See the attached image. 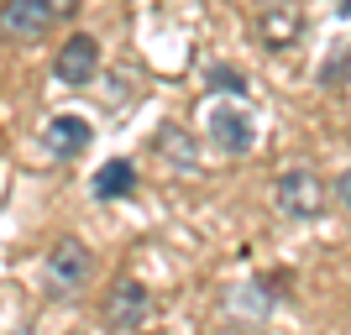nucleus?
I'll list each match as a JSON object with an SVG mask.
<instances>
[{
	"label": "nucleus",
	"mask_w": 351,
	"mask_h": 335,
	"mask_svg": "<svg viewBox=\"0 0 351 335\" xmlns=\"http://www.w3.org/2000/svg\"><path fill=\"white\" fill-rule=\"evenodd\" d=\"M147 320H152V293L136 277H121L116 288L105 293V325L110 330H142Z\"/></svg>",
	"instance_id": "20e7f679"
},
{
	"label": "nucleus",
	"mask_w": 351,
	"mask_h": 335,
	"mask_svg": "<svg viewBox=\"0 0 351 335\" xmlns=\"http://www.w3.org/2000/svg\"><path fill=\"white\" fill-rule=\"evenodd\" d=\"M257 32H263L267 47H289L293 37H299V11H293V5H283V11H263Z\"/></svg>",
	"instance_id": "1a4fd4ad"
},
{
	"label": "nucleus",
	"mask_w": 351,
	"mask_h": 335,
	"mask_svg": "<svg viewBox=\"0 0 351 335\" xmlns=\"http://www.w3.org/2000/svg\"><path fill=\"white\" fill-rule=\"evenodd\" d=\"M341 16H351V0H341Z\"/></svg>",
	"instance_id": "4468645a"
},
{
	"label": "nucleus",
	"mask_w": 351,
	"mask_h": 335,
	"mask_svg": "<svg viewBox=\"0 0 351 335\" xmlns=\"http://www.w3.org/2000/svg\"><path fill=\"white\" fill-rule=\"evenodd\" d=\"M43 142H47L53 158H79V152L89 147V126L79 116H53V121H47V132H43Z\"/></svg>",
	"instance_id": "0eeeda50"
},
{
	"label": "nucleus",
	"mask_w": 351,
	"mask_h": 335,
	"mask_svg": "<svg viewBox=\"0 0 351 335\" xmlns=\"http://www.w3.org/2000/svg\"><path fill=\"white\" fill-rule=\"evenodd\" d=\"M89 273H95V257H89V247H84V241H73V236H63L58 247L43 257L47 293H79L89 283Z\"/></svg>",
	"instance_id": "f03ea898"
},
{
	"label": "nucleus",
	"mask_w": 351,
	"mask_h": 335,
	"mask_svg": "<svg viewBox=\"0 0 351 335\" xmlns=\"http://www.w3.org/2000/svg\"><path fill=\"white\" fill-rule=\"evenodd\" d=\"M210 136H215L220 152H252V142H257V126H252V116L241 110V105H220L215 116H210Z\"/></svg>",
	"instance_id": "423d86ee"
},
{
	"label": "nucleus",
	"mask_w": 351,
	"mask_h": 335,
	"mask_svg": "<svg viewBox=\"0 0 351 335\" xmlns=\"http://www.w3.org/2000/svg\"><path fill=\"white\" fill-rule=\"evenodd\" d=\"M320 79H325V84H346V79H351V53L330 58V63H325V73H320Z\"/></svg>",
	"instance_id": "f8f14e48"
},
{
	"label": "nucleus",
	"mask_w": 351,
	"mask_h": 335,
	"mask_svg": "<svg viewBox=\"0 0 351 335\" xmlns=\"http://www.w3.org/2000/svg\"><path fill=\"white\" fill-rule=\"evenodd\" d=\"M53 73H58V84H69V89H84L89 79L100 73V42H95L89 32L69 37V42H63V53L53 58Z\"/></svg>",
	"instance_id": "39448f33"
},
{
	"label": "nucleus",
	"mask_w": 351,
	"mask_h": 335,
	"mask_svg": "<svg viewBox=\"0 0 351 335\" xmlns=\"http://www.w3.org/2000/svg\"><path fill=\"white\" fill-rule=\"evenodd\" d=\"M136 189V168H132V162H105V168H100V173H95V199H100V204H110V199H126V194H132Z\"/></svg>",
	"instance_id": "6e6552de"
},
{
	"label": "nucleus",
	"mask_w": 351,
	"mask_h": 335,
	"mask_svg": "<svg viewBox=\"0 0 351 335\" xmlns=\"http://www.w3.org/2000/svg\"><path fill=\"white\" fill-rule=\"evenodd\" d=\"M273 199H278V210L289 220H315L325 210V184H320V173H309V168H289V173H278V184H273Z\"/></svg>",
	"instance_id": "7ed1b4c3"
},
{
	"label": "nucleus",
	"mask_w": 351,
	"mask_h": 335,
	"mask_svg": "<svg viewBox=\"0 0 351 335\" xmlns=\"http://www.w3.org/2000/svg\"><path fill=\"white\" fill-rule=\"evenodd\" d=\"M79 11V0H0V37L11 42H43Z\"/></svg>",
	"instance_id": "f257e3e1"
},
{
	"label": "nucleus",
	"mask_w": 351,
	"mask_h": 335,
	"mask_svg": "<svg viewBox=\"0 0 351 335\" xmlns=\"http://www.w3.org/2000/svg\"><path fill=\"white\" fill-rule=\"evenodd\" d=\"M330 194H336V204H341V210H351V168L336 178V189H330Z\"/></svg>",
	"instance_id": "ddd939ff"
},
{
	"label": "nucleus",
	"mask_w": 351,
	"mask_h": 335,
	"mask_svg": "<svg viewBox=\"0 0 351 335\" xmlns=\"http://www.w3.org/2000/svg\"><path fill=\"white\" fill-rule=\"evenodd\" d=\"M162 152H168V158H173V168H194V142L184 132H178V126H168V132H162Z\"/></svg>",
	"instance_id": "9d476101"
},
{
	"label": "nucleus",
	"mask_w": 351,
	"mask_h": 335,
	"mask_svg": "<svg viewBox=\"0 0 351 335\" xmlns=\"http://www.w3.org/2000/svg\"><path fill=\"white\" fill-rule=\"evenodd\" d=\"M210 89H215V95H247V79L236 69H226V63H215V69H210Z\"/></svg>",
	"instance_id": "9b49d317"
}]
</instances>
